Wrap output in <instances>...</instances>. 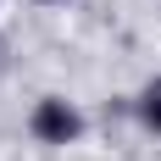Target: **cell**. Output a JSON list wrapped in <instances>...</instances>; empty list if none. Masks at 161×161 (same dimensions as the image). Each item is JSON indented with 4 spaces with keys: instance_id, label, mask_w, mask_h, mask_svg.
Masks as SVG:
<instances>
[{
    "instance_id": "cell-1",
    "label": "cell",
    "mask_w": 161,
    "mask_h": 161,
    "mask_svg": "<svg viewBox=\"0 0 161 161\" xmlns=\"http://www.w3.org/2000/svg\"><path fill=\"white\" fill-rule=\"evenodd\" d=\"M28 133L39 139V145H72L83 133V111L72 106V100H61V95H45L39 106H33V117H28Z\"/></svg>"
},
{
    "instance_id": "cell-2",
    "label": "cell",
    "mask_w": 161,
    "mask_h": 161,
    "mask_svg": "<svg viewBox=\"0 0 161 161\" xmlns=\"http://www.w3.org/2000/svg\"><path fill=\"white\" fill-rule=\"evenodd\" d=\"M139 122H145L150 133H161V78H150L145 89H139Z\"/></svg>"
},
{
    "instance_id": "cell-3",
    "label": "cell",
    "mask_w": 161,
    "mask_h": 161,
    "mask_svg": "<svg viewBox=\"0 0 161 161\" xmlns=\"http://www.w3.org/2000/svg\"><path fill=\"white\" fill-rule=\"evenodd\" d=\"M45 6H56V0H45Z\"/></svg>"
}]
</instances>
